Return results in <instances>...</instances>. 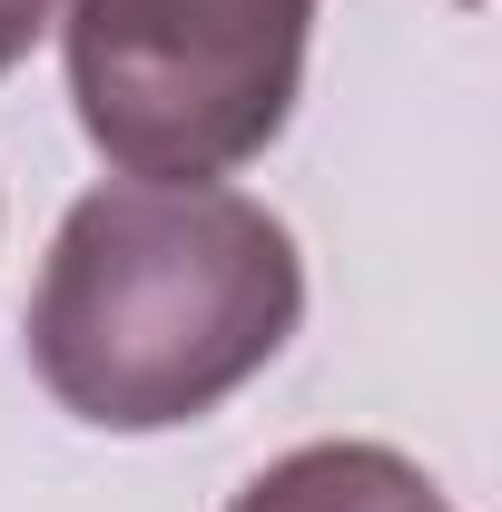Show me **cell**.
<instances>
[{"instance_id":"obj_1","label":"cell","mask_w":502,"mask_h":512,"mask_svg":"<svg viewBox=\"0 0 502 512\" xmlns=\"http://www.w3.org/2000/svg\"><path fill=\"white\" fill-rule=\"evenodd\" d=\"M306 316L286 217L237 188H89L30 286V375L99 434H168L256 384Z\"/></svg>"},{"instance_id":"obj_2","label":"cell","mask_w":502,"mask_h":512,"mask_svg":"<svg viewBox=\"0 0 502 512\" xmlns=\"http://www.w3.org/2000/svg\"><path fill=\"white\" fill-rule=\"evenodd\" d=\"M315 0H69V99L119 178L207 188L276 148Z\"/></svg>"},{"instance_id":"obj_3","label":"cell","mask_w":502,"mask_h":512,"mask_svg":"<svg viewBox=\"0 0 502 512\" xmlns=\"http://www.w3.org/2000/svg\"><path fill=\"white\" fill-rule=\"evenodd\" d=\"M227 512H453V503L394 444H306L286 463H266Z\"/></svg>"},{"instance_id":"obj_4","label":"cell","mask_w":502,"mask_h":512,"mask_svg":"<svg viewBox=\"0 0 502 512\" xmlns=\"http://www.w3.org/2000/svg\"><path fill=\"white\" fill-rule=\"evenodd\" d=\"M50 20H60V0H0V79L30 60V40H40Z\"/></svg>"}]
</instances>
